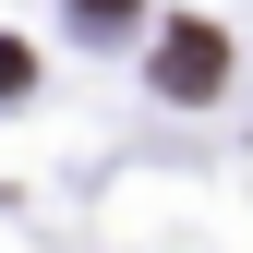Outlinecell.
Segmentation results:
<instances>
[{"label": "cell", "instance_id": "6da1fadb", "mask_svg": "<svg viewBox=\"0 0 253 253\" xmlns=\"http://www.w3.org/2000/svg\"><path fill=\"white\" fill-rule=\"evenodd\" d=\"M157 84H169V97H217V84H229V48H217V24H169V48H157Z\"/></svg>", "mask_w": 253, "mask_h": 253}, {"label": "cell", "instance_id": "7a4b0ae2", "mask_svg": "<svg viewBox=\"0 0 253 253\" xmlns=\"http://www.w3.org/2000/svg\"><path fill=\"white\" fill-rule=\"evenodd\" d=\"M73 12H84V24H97V37H109V24H121V12H133V0H73Z\"/></svg>", "mask_w": 253, "mask_h": 253}]
</instances>
